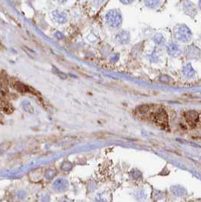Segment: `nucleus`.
I'll list each match as a JSON object with an SVG mask.
<instances>
[{"mask_svg":"<svg viewBox=\"0 0 201 202\" xmlns=\"http://www.w3.org/2000/svg\"><path fill=\"white\" fill-rule=\"evenodd\" d=\"M119 1L124 5H129L132 4L135 0H119Z\"/></svg>","mask_w":201,"mask_h":202,"instance_id":"nucleus-15","label":"nucleus"},{"mask_svg":"<svg viewBox=\"0 0 201 202\" xmlns=\"http://www.w3.org/2000/svg\"><path fill=\"white\" fill-rule=\"evenodd\" d=\"M166 52L169 56L173 58H177L179 57L182 53L181 47L176 43H170L166 46Z\"/></svg>","mask_w":201,"mask_h":202,"instance_id":"nucleus-5","label":"nucleus"},{"mask_svg":"<svg viewBox=\"0 0 201 202\" xmlns=\"http://www.w3.org/2000/svg\"><path fill=\"white\" fill-rule=\"evenodd\" d=\"M173 36L176 40L184 43H189L193 37L190 29L184 24H179L175 26L173 28Z\"/></svg>","mask_w":201,"mask_h":202,"instance_id":"nucleus-1","label":"nucleus"},{"mask_svg":"<svg viewBox=\"0 0 201 202\" xmlns=\"http://www.w3.org/2000/svg\"><path fill=\"white\" fill-rule=\"evenodd\" d=\"M154 41L155 42L156 44L159 45V46H162V45L165 44L166 43V39L162 34H157L155 36H154L153 38Z\"/></svg>","mask_w":201,"mask_h":202,"instance_id":"nucleus-13","label":"nucleus"},{"mask_svg":"<svg viewBox=\"0 0 201 202\" xmlns=\"http://www.w3.org/2000/svg\"><path fill=\"white\" fill-rule=\"evenodd\" d=\"M162 1L163 0H144V2L148 8L155 9L160 6Z\"/></svg>","mask_w":201,"mask_h":202,"instance_id":"nucleus-11","label":"nucleus"},{"mask_svg":"<svg viewBox=\"0 0 201 202\" xmlns=\"http://www.w3.org/2000/svg\"><path fill=\"white\" fill-rule=\"evenodd\" d=\"M116 40L120 45H127L130 42V34L129 31L122 30L117 32L115 36Z\"/></svg>","mask_w":201,"mask_h":202,"instance_id":"nucleus-7","label":"nucleus"},{"mask_svg":"<svg viewBox=\"0 0 201 202\" xmlns=\"http://www.w3.org/2000/svg\"><path fill=\"white\" fill-rule=\"evenodd\" d=\"M51 18L55 23L64 24L67 21V15L63 11L55 10V11L51 12Z\"/></svg>","mask_w":201,"mask_h":202,"instance_id":"nucleus-6","label":"nucleus"},{"mask_svg":"<svg viewBox=\"0 0 201 202\" xmlns=\"http://www.w3.org/2000/svg\"><path fill=\"white\" fill-rule=\"evenodd\" d=\"M186 55L190 59H197L200 56V49L197 46H190L187 48Z\"/></svg>","mask_w":201,"mask_h":202,"instance_id":"nucleus-9","label":"nucleus"},{"mask_svg":"<svg viewBox=\"0 0 201 202\" xmlns=\"http://www.w3.org/2000/svg\"><path fill=\"white\" fill-rule=\"evenodd\" d=\"M185 117L187 123L191 127H195L197 126V123H198L199 120H200L199 114L195 111H187L185 114Z\"/></svg>","mask_w":201,"mask_h":202,"instance_id":"nucleus-4","label":"nucleus"},{"mask_svg":"<svg viewBox=\"0 0 201 202\" xmlns=\"http://www.w3.org/2000/svg\"><path fill=\"white\" fill-rule=\"evenodd\" d=\"M55 1L58 3H59V4H64V3L67 2V0H55Z\"/></svg>","mask_w":201,"mask_h":202,"instance_id":"nucleus-16","label":"nucleus"},{"mask_svg":"<svg viewBox=\"0 0 201 202\" xmlns=\"http://www.w3.org/2000/svg\"><path fill=\"white\" fill-rule=\"evenodd\" d=\"M15 88L19 92L21 93H33V91H31V89L29 86H26V85L23 84L21 83H16L15 84Z\"/></svg>","mask_w":201,"mask_h":202,"instance_id":"nucleus-12","label":"nucleus"},{"mask_svg":"<svg viewBox=\"0 0 201 202\" xmlns=\"http://www.w3.org/2000/svg\"><path fill=\"white\" fill-rule=\"evenodd\" d=\"M105 23L112 28H119L123 23V16L119 9L109 10L105 15Z\"/></svg>","mask_w":201,"mask_h":202,"instance_id":"nucleus-2","label":"nucleus"},{"mask_svg":"<svg viewBox=\"0 0 201 202\" xmlns=\"http://www.w3.org/2000/svg\"><path fill=\"white\" fill-rule=\"evenodd\" d=\"M150 117L154 122L161 127H166L168 125V117L165 110L157 108L153 112L150 113Z\"/></svg>","mask_w":201,"mask_h":202,"instance_id":"nucleus-3","label":"nucleus"},{"mask_svg":"<svg viewBox=\"0 0 201 202\" xmlns=\"http://www.w3.org/2000/svg\"><path fill=\"white\" fill-rule=\"evenodd\" d=\"M93 2V5L96 7H100L106 2V0H92Z\"/></svg>","mask_w":201,"mask_h":202,"instance_id":"nucleus-14","label":"nucleus"},{"mask_svg":"<svg viewBox=\"0 0 201 202\" xmlns=\"http://www.w3.org/2000/svg\"><path fill=\"white\" fill-rule=\"evenodd\" d=\"M183 9L185 14L192 17H194L197 15V8H196L194 4H193L191 2L187 1L186 2H185Z\"/></svg>","mask_w":201,"mask_h":202,"instance_id":"nucleus-8","label":"nucleus"},{"mask_svg":"<svg viewBox=\"0 0 201 202\" xmlns=\"http://www.w3.org/2000/svg\"><path fill=\"white\" fill-rule=\"evenodd\" d=\"M183 75L188 78H191L195 75V71L190 64H186L182 67Z\"/></svg>","mask_w":201,"mask_h":202,"instance_id":"nucleus-10","label":"nucleus"}]
</instances>
